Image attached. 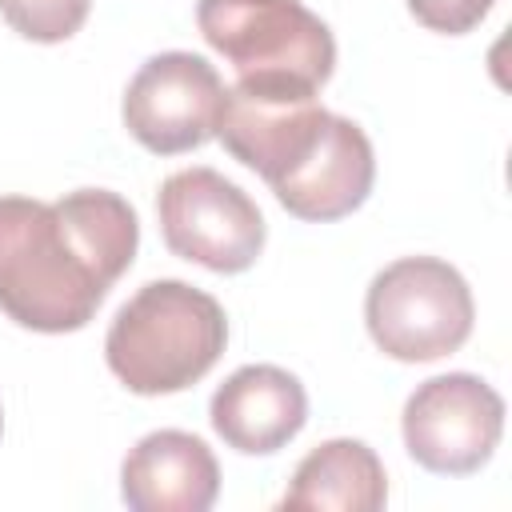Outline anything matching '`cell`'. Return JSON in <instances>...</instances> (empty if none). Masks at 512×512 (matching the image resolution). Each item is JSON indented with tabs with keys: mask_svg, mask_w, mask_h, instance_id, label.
Returning <instances> with one entry per match:
<instances>
[{
	"mask_svg": "<svg viewBox=\"0 0 512 512\" xmlns=\"http://www.w3.org/2000/svg\"><path fill=\"white\" fill-rule=\"evenodd\" d=\"M140 244L136 208L108 188L52 204L0 196V312L32 332H80Z\"/></svg>",
	"mask_w": 512,
	"mask_h": 512,
	"instance_id": "1",
	"label": "cell"
},
{
	"mask_svg": "<svg viewBox=\"0 0 512 512\" xmlns=\"http://www.w3.org/2000/svg\"><path fill=\"white\" fill-rule=\"evenodd\" d=\"M228 344V316L216 296L184 280H148L128 296L104 336L112 376L136 396L184 392L212 372Z\"/></svg>",
	"mask_w": 512,
	"mask_h": 512,
	"instance_id": "2",
	"label": "cell"
},
{
	"mask_svg": "<svg viewBox=\"0 0 512 512\" xmlns=\"http://www.w3.org/2000/svg\"><path fill=\"white\" fill-rule=\"evenodd\" d=\"M476 304L468 280L440 256H400L380 268L364 296L372 344L404 364L452 356L472 336Z\"/></svg>",
	"mask_w": 512,
	"mask_h": 512,
	"instance_id": "3",
	"label": "cell"
},
{
	"mask_svg": "<svg viewBox=\"0 0 512 512\" xmlns=\"http://www.w3.org/2000/svg\"><path fill=\"white\" fill-rule=\"evenodd\" d=\"M196 24L236 68V80H280L320 92L336 68L328 24L300 0H200Z\"/></svg>",
	"mask_w": 512,
	"mask_h": 512,
	"instance_id": "4",
	"label": "cell"
},
{
	"mask_svg": "<svg viewBox=\"0 0 512 512\" xmlns=\"http://www.w3.org/2000/svg\"><path fill=\"white\" fill-rule=\"evenodd\" d=\"M160 232L172 256L208 272H244L264 252V216L256 200L216 168H180L156 196Z\"/></svg>",
	"mask_w": 512,
	"mask_h": 512,
	"instance_id": "5",
	"label": "cell"
},
{
	"mask_svg": "<svg viewBox=\"0 0 512 512\" xmlns=\"http://www.w3.org/2000/svg\"><path fill=\"white\" fill-rule=\"evenodd\" d=\"M408 456L436 476L480 472L504 432L500 392L472 372H444L424 380L400 416Z\"/></svg>",
	"mask_w": 512,
	"mask_h": 512,
	"instance_id": "6",
	"label": "cell"
},
{
	"mask_svg": "<svg viewBox=\"0 0 512 512\" xmlns=\"http://www.w3.org/2000/svg\"><path fill=\"white\" fill-rule=\"evenodd\" d=\"M220 72L196 52H160L148 56L124 88V128L128 136L156 152L180 156L216 136L224 108Z\"/></svg>",
	"mask_w": 512,
	"mask_h": 512,
	"instance_id": "7",
	"label": "cell"
},
{
	"mask_svg": "<svg viewBox=\"0 0 512 512\" xmlns=\"http://www.w3.org/2000/svg\"><path fill=\"white\" fill-rule=\"evenodd\" d=\"M328 116L332 112L316 104L312 88L280 80H236L224 92L216 136L244 168L276 188L316 152Z\"/></svg>",
	"mask_w": 512,
	"mask_h": 512,
	"instance_id": "8",
	"label": "cell"
},
{
	"mask_svg": "<svg viewBox=\"0 0 512 512\" xmlns=\"http://www.w3.org/2000/svg\"><path fill=\"white\" fill-rule=\"evenodd\" d=\"M208 420L228 448L244 456H272L304 428L308 392L288 368L244 364L212 392Z\"/></svg>",
	"mask_w": 512,
	"mask_h": 512,
	"instance_id": "9",
	"label": "cell"
},
{
	"mask_svg": "<svg viewBox=\"0 0 512 512\" xmlns=\"http://www.w3.org/2000/svg\"><path fill=\"white\" fill-rule=\"evenodd\" d=\"M120 496L132 512H208L220 496V464L200 436L160 428L124 456Z\"/></svg>",
	"mask_w": 512,
	"mask_h": 512,
	"instance_id": "10",
	"label": "cell"
},
{
	"mask_svg": "<svg viewBox=\"0 0 512 512\" xmlns=\"http://www.w3.org/2000/svg\"><path fill=\"white\" fill-rule=\"evenodd\" d=\"M372 180H376L372 140L356 120L332 112L316 152L272 192L296 220L328 224V220L352 216L368 200Z\"/></svg>",
	"mask_w": 512,
	"mask_h": 512,
	"instance_id": "11",
	"label": "cell"
},
{
	"mask_svg": "<svg viewBox=\"0 0 512 512\" xmlns=\"http://www.w3.org/2000/svg\"><path fill=\"white\" fill-rule=\"evenodd\" d=\"M388 500V476L380 456L352 436L316 444L292 472L280 508H332V512H376Z\"/></svg>",
	"mask_w": 512,
	"mask_h": 512,
	"instance_id": "12",
	"label": "cell"
},
{
	"mask_svg": "<svg viewBox=\"0 0 512 512\" xmlns=\"http://www.w3.org/2000/svg\"><path fill=\"white\" fill-rule=\"evenodd\" d=\"M92 0H0V16L12 32L36 44H60L88 20Z\"/></svg>",
	"mask_w": 512,
	"mask_h": 512,
	"instance_id": "13",
	"label": "cell"
},
{
	"mask_svg": "<svg viewBox=\"0 0 512 512\" xmlns=\"http://www.w3.org/2000/svg\"><path fill=\"white\" fill-rule=\"evenodd\" d=\"M408 12L428 28V32H444V36H464L472 32L496 0H404Z\"/></svg>",
	"mask_w": 512,
	"mask_h": 512,
	"instance_id": "14",
	"label": "cell"
},
{
	"mask_svg": "<svg viewBox=\"0 0 512 512\" xmlns=\"http://www.w3.org/2000/svg\"><path fill=\"white\" fill-rule=\"evenodd\" d=\"M0 428H4V416H0Z\"/></svg>",
	"mask_w": 512,
	"mask_h": 512,
	"instance_id": "15",
	"label": "cell"
}]
</instances>
